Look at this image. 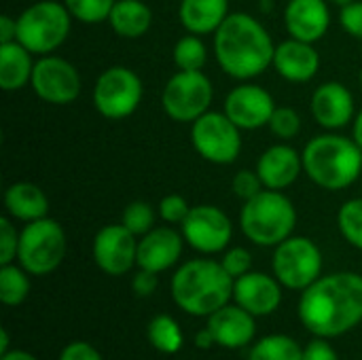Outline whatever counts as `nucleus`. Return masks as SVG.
Here are the masks:
<instances>
[{
	"label": "nucleus",
	"mask_w": 362,
	"mask_h": 360,
	"mask_svg": "<svg viewBox=\"0 0 362 360\" xmlns=\"http://www.w3.org/2000/svg\"><path fill=\"white\" fill-rule=\"evenodd\" d=\"M297 312L301 325L314 337L346 335L362 323V276L354 272L320 276L301 291Z\"/></svg>",
	"instance_id": "1"
},
{
	"label": "nucleus",
	"mask_w": 362,
	"mask_h": 360,
	"mask_svg": "<svg viewBox=\"0 0 362 360\" xmlns=\"http://www.w3.org/2000/svg\"><path fill=\"white\" fill-rule=\"evenodd\" d=\"M276 45L265 25L248 13H229L214 32V57L225 74L250 81L274 66Z\"/></svg>",
	"instance_id": "2"
},
{
	"label": "nucleus",
	"mask_w": 362,
	"mask_h": 360,
	"mask_svg": "<svg viewBox=\"0 0 362 360\" xmlns=\"http://www.w3.org/2000/svg\"><path fill=\"white\" fill-rule=\"evenodd\" d=\"M235 280L221 261L193 259L180 265L172 278L174 303L191 316H210L233 299Z\"/></svg>",
	"instance_id": "3"
},
{
	"label": "nucleus",
	"mask_w": 362,
	"mask_h": 360,
	"mask_svg": "<svg viewBox=\"0 0 362 360\" xmlns=\"http://www.w3.org/2000/svg\"><path fill=\"white\" fill-rule=\"evenodd\" d=\"M303 172L312 182L327 191L352 187L362 174V149L354 138L337 134L314 136L303 153Z\"/></svg>",
	"instance_id": "4"
},
{
	"label": "nucleus",
	"mask_w": 362,
	"mask_h": 360,
	"mask_svg": "<svg viewBox=\"0 0 362 360\" xmlns=\"http://www.w3.org/2000/svg\"><path fill=\"white\" fill-rule=\"evenodd\" d=\"M240 227L252 244L276 248L293 236L297 227V210L282 191L263 189L259 195L244 202Z\"/></svg>",
	"instance_id": "5"
},
{
	"label": "nucleus",
	"mask_w": 362,
	"mask_h": 360,
	"mask_svg": "<svg viewBox=\"0 0 362 360\" xmlns=\"http://www.w3.org/2000/svg\"><path fill=\"white\" fill-rule=\"evenodd\" d=\"M72 19L64 2L38 0L17 17V42L34 55H49L68 40Z\"/></svg>",
	"instance_id": "6"
},
{
	"label": "nucleus",
	"mask_w": 362,
	"mask_h": 360,
	"mask_svg": "<svg viewBox=\"0 0 362 360\" xmlns=\"http://www.w3.org/2000/svg\"><path fill=\"white\" fill-rule=\"evenodd\" d=\"M66 250V231L57 221L49 216L25 223V227L19 231L17 261L30 276L53 274L62 265Z\"/></svg>",
	"instance_id": "7"
},
{
	"label": "nucleus",
	"mask_w": 362,
	"mask_h": 360,
	"mask_svg": "<svg viewBox=\"0 0 362 360\" xmlns=\"http://www.w3.org/2000/svg\"><path fill=\"white\" fill-rule=\"evenodd\" d=\"M214 87L202 70H178L163 87V112L176 123H193L210 110Z\"/></svg>",
	"instance_id": "8"
},
{
	"label": "nucleus",
	"mask_w": 362,
	"mask_h": 360,
	"mask_svg": "<svg viewBox=\"0 0 362 360\" xmlns=\"http://www.w3.org/2000/svg\"><path fill=\"white\" fill-rule=\"evenodd\" d=\"M272 269L282 286L305 291L322 276V252L314 240L291 236L276 246Z\"/></svg>",
	"instance_id": "9"
},
{
	"label": "nucleus",
	"mask_w": 362,
	"mask_h": 360,
	"mask_svg": "<svg viewBox=\"0 0 362 360\" xmlns=\"http://www.w3.org/2000/svg\"><path fill=\"white\" fill-rule=\"evenodd\" d=\"M142 81L134 70L125 66H110L98 76L91 100L102 117L119 121L136 112L142 102Z\"/></svg>",
	"instance_id": "10"
},
{
	"label": "nucleus",
	"mask_w": 362,
	"mask_h": 360,
	"mask_svg": "<svg viewBox=\"0 0 362 360\" xmlns=\"http://www.w3.org/2000/svg\"><path fill=\"white\" fill-rule=\"evenodd\" d=\"M242 129L225 115L208 110L191 123V142L197 155L216 166H229L240 157Z\"/></svg>",
	"instance_id": "11"
},
{
	"label": "nucleus",
	"mask_w": 362,
	"mask_h": 360,
	"mask_svg": "<svg viewBox=\"0 0 362 360\" xmlns=\"http://www.w3.org/2000/svg\"><path fill=\"white\" fill-rule=\"evenodd\" d=\"M180 233L193 250L202 255H216L229 246L233 238V225L221 208L202 204L191 208L189 216L180 225Z\"/></svg>",
	"instance_id": "12"
},
{
	"label": "nucleus",
	"mask_w": 362,
	"mask_h": 360,
	"mask_svg": "<svg viewBox=\"0 0 362 360\" xmlns=\"http://www.w3.org/2000/svg\"><path fill=\"white\" fill-rule=\"evenodd\" d=\"M30 85L42 102L55 106L72 104L81 95L83 87L78 70L68 59L57 55H42L34 64Z\"/></svg>",
	"instance_id": "13"
},
{
	"label": "nucleus",
	"mask_w": 362,
	"mask_h": 360,
	"mask_svg": "<svg viewBox=\"0 0 362 360\" xmlns=\"http://www.w3.org/2000/svg\"><path fill=\"white\" fill-rule=\"evenodd\" d=\"M93 261L108 276H123L138 265L136 236L123 225H106L93 238Z\"/></svg>",
	"instance_id": "14"
},
{
	"label": "nucleus",
	"mask_w": 362,
	"mask_h": 360,
	"mask_svg": "<svg viewBox=\"0 0 362 360\" xmlns=\"http://www.w3.org/2000/svg\"><path fill=\"white\" fill-rule=\"evenodd\" d=\"M276 110V102L265 87L244 83L229 91L225 98V115L240 129H259L269 125V119Z\"/></svg>",
	"instance_id": "15"
},
{
	"label": "nucleus",
	"mask_w": 362,
	"mask_h": 360,
	"mask_svg": "<svg viewBox=\"0 0 362 360\" xmlns=\"http://www.w3.org/2000/svg\"><path fill=\"white\" fill-rule=\"evenodd\" d=\"M233 301L255 318L274 314L282 303V284L276 276L248 272L233 284Z\"/></svg>",
	"instance_id": "16"
},
{
	"label": "nucleus",
	"mask_w": 362,
	"mask_h": 360,
	"mask_svg": "<svg viewBox=\"0 0 362 360\" xmlns=\"http://www.w3.org/2000/svg\"><path fill=\"white\" fill-rule=\"evenodd\" d=\"M185 248V236L172 227H155L138 240V267L161 274L174 267Z\"/></svg>",
	"instance_id": "17"
},
{
	"label": "nucleus",
	"mask_w": 362,
	"mask_h": 360,
	"mask_svg": "<svg viewBox=\"0 0 362 360\" xmlns=\"http://www.w3.org/2000/svg\"><path fill=\"white\" fill-rule=\"evenodd\" d=\"M312 115L318 125L327 129H341L354 121L352 91L337 81L322 83L312 95Z\"/></svg>",
	"instance_id": "18"
},
{
	"label": "nucleus",
	"mask_w": 362,
	"mask_h": 360,
	"mask_svg": "<svg viewBox=\"0 0 362 360\" xmlns=\"http://www.w3.org/2000/svg\"><path fill=\"white\" fill-rule=\"evenodd\" d=\"M206 327L214 335L216 346L231 348V350L248 346L257 333L255 316L244 308H240L238 303H227L214 314H210Z\"/></svg>",
	"instance_id": "19"
},
{
	"label": "nucleus",
	"mask_w": 362,
	"mask_h": 360,
	"mask_svg": "<svg viewBox=\"0 0 362 360\" xmlns=\"http://www.w3.org/2000/svg\"><path fill=\"white\" fill-rule=\"evenodd\" d=\"M284 25L293 38L316 42L331 25V11L325 0H288L284 8Z\"/></svg>",
	"instance_id": "20"
},
{
	"label": "nucleus",
	"mask_w": 362,
	"mask_h": 360,
	"mask_svg": "<svg viewBox=\"0 0 362 360\" xmlns=\"http://www.w3.org/2000/svg\"><path fill=\"white\" fill-rule=\"evenodd\" d=\"M274 68L284 81L308 83L318 74L320 55H318L314 42H305V40L291 36L288 40H284L276 47Z\"/></svg>",
	"instance_id": "21"
},
{
	"label": "nucleus",
	"mask_w": 362,
	"mask_h": 360,
	"mask_svg": "<svg viewBox=\"0 0 362 360\" xmlns=\"http://www.w3.org/2000/svg\"><path fill=\"white\" fill-rule=\"evenodd\" d=\"M257 172L265 189L284 191L303 172V157L288 144H274L259 157Z\"/></svg>",
	"instance_id": "22"
},
{
	"label": "nucleus",
	"mask_w": 362,
	"mask_h": 360,
	"mask_svg": "<svg viewBox=\"0 0 362 360\" xmlns=\"http://www.w3.org/2000/svg\"><path fill=\"white\" fill-rule=\"evenodd\" d=\"M229 17V0H182L178 19L189 34H214Z\"/></svg>",
	"instance_id": "23"
},
{
	"label": "nucleus",
	"mask_w": 362,
	"mask_h": 360,
	"mask_svg": "<svg viewBox=\"0 0 362 360\" xmlns=\"http://www.w3.org/2000/svg\"><path fill=\"white\" fill-rule=\"evenodd\" d=\"M4 208L11 219L32 223L49 214V199L34 182H13L4 191Z\"/></svg>",
	"instance_id": "24"
},
{
	"label": "nucleus",
	"mask_w": 362,
	"mask_h": 360,
	"mask_svg": "<svg viewBox=\"0 0 362 360\" xmlns=\"http://www.w3.org/2000/svg\"><path fill=\"white\" fill-rule=\"evenodd\" d=\"M34 53H30L21 42L0 45V87L4 91H19L32 81Z\"/></svg>",
	"instance_id": "25"
},
{
	"label": "nucleus",
	"mask_w": 362,
	"mask_h": 360,
	"mask_svg": "<svg viewBox=\"0 0 362 360\" xmlns=\"http://www.w3.org/2000/svg\"><path fill=\"white\" fill-rule=\"evenodd\" d=\"M108 23L121 38H140L153 25V11L142 0H117L108 15Z\"/></svg>",
	"instance_id": "26"
},
{
	"label": "nucleus",
	"mask_w": 362,
	"mask_h": 360,
	"mask_svg": "<svg viewBox=\"0 0 362 360\" xmlns=\"http://www.w3.org/2000/svg\"><path fill=\"white\" fill-rule=\"evenodd\" d=\"M146 337H148L151 346L155 350H159L161 354H178L185 344L180 325L168 314H159L148 323Z\"/></svg>",
	"instance_id": "27"
},
{
	"label": "nucleus",
	"mask_w": 362,
	"mask_h": 360,
	"mask_svg": "<svg viewBox=\"0 0 362 360\" xmlns=\"http://www.w3.org/2000/svg\"><path fill=\"white\" fill-rule=\"evenodd\" d=\"M30 274L15 263L0 265V301L6 308L21 306L30 295Z\"/></svg>",
	"instance_id": "28"
},
{
	"label": "nucleus",
	"mask_w": 362,
	"mask_h": 360,
	"mask_svg": "<svg viewBox=\"0 0 362 360\" xmlns=\"http://www.w3.org/2000/svg\"><path fill=\"white\" fill-rule=\"evenodd\" d=\"M248 360H303V348L288 335H267L252 346Z\"/></svg>",
	"instance_id": "29"
},
{
	"label": "nucleus",
	"mask_w": 362,
	"mask_h": 360,
	"mask_svg": "<svg viewBox=\"0 0 362 360\" xmlns=\"http://www.w3.org/2000/svg\"><path fill=\"white\" fill-rule=\"evenodd\" d=\"M174 64L178 70H202L208 62V49L197 34L182 36L174 45Z\"/></svg>",
	"instance_id": "30"
},
{
	"label": "nucleus",
	"mask_w": 362,
	"mask_h": 360,
	"mask_svg": "<svg viewBox=\"0 0 362 360\" xmlns=\"http://www.w3.org/2000/svg\"><path fill=\"white\" fill-rule=\"evenodd\" d=\"M337 225L348 244L362 250V197L348 199L337 214Z\"/></svg>",
	"instance_id": "31"
},
{
	"label": "nucleus",
	"mask_w": 362,
	"mask_h": 360,
	"mask_svg": "<svg viewBox=\"0 0 362 360\" xmlns=\"http://www.w3.org/2000/svg\"><path fill=\"white\" fill-rule=\"evenodd\" d=\"M117 0H64L70 15L78 19L81 23H102L108 21V15L112 11Z\"/></svg>",
	"instance_id": "32"
},
{
	"label": "nucleus",
	"mask_w": 362,
	"mask_h": 360,
	"mask_svg": "<svg viewBox=\"0 0 362 360\" xmlns=\"http://www.w3.org/2000/svg\"><path fill=\"white\" fill-rule=\"evenodd\" d=\"M121 223L136 236L142 238L146 236L151 229H155V210L151 204L146 202H132L125 206Z\"/></svg>",
	"instance_id": "33"
},
{
	"label": "nucleus",
	"mask_w": 362,
	"mask_h": 360,
	"mask_svg": "<svg viewBox=\"0 0 362 360\" xmlns=\"http://www.w3.org/2000/svg\"><path fill=\"white\" fill-rule=\"evenodd\" d=\"M267 127L280 140H291V138H295L301 132V117H299V112L295 108L276 106V110H274Z\"/></svg>",
	"instance_id": "34"
},
{
	"label": "nucleus",
	"mask_w": 362,
	"mask_h": 360,
	"mask_svg": "<svg viewBox=\"0 0 362 360\" xmlns=\"http://www.w3.org/2000/svg\"><path fill=\"white\" fill-rule=\"evenodd\" d=\"M193 206H189V202L178 195V193H172V195H165L161 202H159V216L163 223L168 225H182L185 219L189 216Z\"/></svg>",
	"instance_id": "35"
},
{
	"label": "nucleus",
	"mask_w": 362,
	"mask_h": 360,
	"mask_svg": "<svg viewBox=\"0 0 362 360\" xmlns=\"http://www.w3.org/2000/svg\"><path fill=\"white\" fill-rule=\"evenodd\" d=\"M221 265L225 267V272L233 280H238V278L246 276L248 272H252V255H250V250H246L242 246H235V248L225 250V255L221 259Z\"/></svg>",
	"instance_id": "36"
},
{
	"label": "nucleus",
	"mask_w": 362,
	"mask_h": 360,
	"mask_svg": "<svg viewBox=\"0 0 362 360\" xmlns=\"http://www.w3.org/2000/svg\"><path fill=\"white\" fill-rule=\"evenodd\" d=\"M19 250V233L8 216L0 219V265H8L17 261Z\"/></svg>",
	"instance_id": "37"
},
{
	"label": "nucleus",
	"mask_w": 362,
	"mask_h": 360,
	"mask_svg": "<svg viewBox=\"0 0 362 360\" xmlns=\"http://www.w3.org/2000/svg\"><path fill=\"white\" fill-rule=\"evenodd\" d=\"M231 187H233V193H235L240 199H244V202L252 199L255 195H259V193L265 189V185H263V180H261V176H259L257 170H255V172H252V170H240V172L233 176Z\"/></svg>",
	"instance_id": "38"
},
{
	"label": "nucleus",
	"mask_w": 362,
	"mask_h": 360,
	"mask_svg": "<svg viewBox=\"0 0 362 360\" xmlns=\"http://www.w3.org/2000/svg\"><path fill=\"white\" fill-rule=\"evenodd\" d=\"M339 21L350 36L362 40V0H354L352 4L344 6L339 13Z\"/></svg>",
	"instance_id": "39"
},
{
	"label": "nucleus",
	"mask_w": 362,
	"mask_h": 360,
	"mask_svg": "<svg viewBox=\"0 0 362 360\" xmlns=\"http://www.w3.org/2000/svg\"><path fill=\"white\" fill-rule=\"evenodd\" d=\"M157 276L159 274H155V272H148V269L138 267V272L132 278V291H134V295H138V297H151L157 291V286H159Z\"/></svg>",
	"instance_id": "40"
},
{
	"label": "nucleus",
	"mask_w": 362,
	"mask_h": 360,
	"mask_svg": "<svg viewBox=\"0 0 362 360\" xmlns=\"http://www.w3.org/2000/svg\"><path fill=\"white\" fill-rule=\"evenodd\" d=\"M59 360H104L102 354L87 342H72L62 352Z\"/></svg>",
	"instance_id": "41"
},
{
	"label": "nucleus",
	"mask_w": 362,
	"mask_h": 360,
	"mask_svg": "<svg viewBox=\"0 0 362 360\" xmlns=\"http://www.w3.org/2000/svg\"><path fill=\"white\" fill-rule=\"evenodd\" d=\"M303 360H341L335 348L329 344V339L316 337L303 348Z\"/></svg>",
	"instance_id": "42"
},
{
	"label": "nucleus",
	"mask_w": 362,
	"mask_h": 360,
	"mask_svg": "<svg viewBox=\"0 0 362 360\" xmlns=\"http://www.w3.org/2000/svg\"><path fill=\"white\" fill-rule=\"evenodd\" d=\"M15 40H17V19H13L11 15H2L0 17V45L15 42Z\"/></svg>",
	"instance_id": "43"
},
{
	"label": "nucleus",
	"mask_w": 362,
	"mask_h": 360,
	"mask_svg": "<svg viewBox=\"0 0 362 360\" xmlns=\"http://www.w3.org/2000/svg\"><path fill=\"white\" fill-rule=\"evenodd\" d=\"M193 344H195L197 350H210L212 346H216V339H214V335L210 333V329L206 327V329H202V331L195 333Z\"/></svg>",
	"instance_id": "44"
},
{
	"label": "nucleus",
	"mask_w": 362,
	"mask_h": 360,
	"mask_svg": "<svg viewBox=\"0 0 362 360\" xmlns=\"http://www.w3.org/2000/svg\"><path fill=\"white\" fill-rule=\"evenodd\" d=\"M0 360H38L34 354L25 352V350H8L4 354H0Z\"/></svg>",
	"instance_id": "45"
},
{
	"label": "nucleus",
	"mask_w": 362,
	"mask_h": 360,
	"mask_svg": "<svg viewBox=\"0 0 362 360\" xmlns=\"http://www.w3.org/2000/svg\"><path fill=\"white\" fill-rule=\"evenodd\" d=\"M352 138H354V142H356V144L362 149V110L356 115V119H354V125H352Z\"/></svg>",
	"instance_id": "46"
},
{
	"label": "nucleus",
	"mask_w": 362,
	"mask_h": 360,
	"mask_svg": "<svg viewBox=\"0 0 362 360\" xmlns=\"http://www.w3.org/2000/svg\"><path fill=\"white\" fill-rule=\"evenodd\" d=\"M8 350H11V346H8V331L2 329V331H0V354H4V352H8Z\"/></svg>",
	"instance_id": "47"
},
{
	"label": "nucleus",
	"mask_w": 362,
	"mask_h": 360,
	"mask_svg": "<svg viewBox=\"0 0 362 360\" xmlns=\"http://www.w3.org/2000/svg\"><path fill=\"white\" fill-rule=\"evenodd\" d=\"M331 2H333V4H337V6H341V8H344V6H348V4H352V2H354V0H331Z\"/></svg>",
	"instance_id": "48"
},
{
	"label": "nucleus",
	"mask_w": 362,
	"mask_h": 360,
	"mask_svg": "<svg viewBox=\"0 0 362 360\" xmlns=\"http://www.w3.org/2000/svg\"><path fill=\"white\" fill-rule=\"evenodd\" d=\"M361 83H362V72H361Z\"/></svg>",
	"instance_id": "49"
}]
</instances>
